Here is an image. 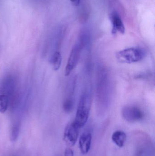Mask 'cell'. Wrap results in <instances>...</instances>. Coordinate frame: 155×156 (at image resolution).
Segmentation results:
<instances>
[{"mask_svg":"<svg viewBox=\"0 0 155 156\" xmlns=\"http://www.w3.org/2000/svg\"><path fill=\"white\" fill-rule=\"evenodd\" d=\"M90 98L89 95L84 94L81 96L78 103L74 123L81 129L86 124L90 114Z\"/></svg>","mask_w":155,"mask_h":156,"instance_id":"obj_1","label":"cell"},{"mask_svg":"<svg viewBox=\"0 0 155 156\" xmlns=\"http://www.w3.org/2000/svg\"><path fill=\"white\" fill-rule=\"evenodd\" d=\"M145 55L144 51L138 48H131L119 51L116 54L120 62L127 64L136 63L142 60Z\"/></svg>","mask_w":155,"mask_h":156,"instance_id":"obj_2","label":"cell"},{"mask_svg":"<svg viewBox=\"0 0 155 156\" xmlns=\"http://www.w3.org/2000/svg\"><path fill=\"white\" fill-rule=\"evenodd\" d=\"M83 46L84 42L81 40L72 48L66 66L65 75L66 76H69L77 66Z\"/></svg>","mask_w":155,"mask_h":156,"instance_id":"obj_3","label":"cell"},{"mask_svg":"<svg viewBox=\"0 0 155 156\" xmlns=\"http://www.w3.org/2000/svg\"><path fill=\"white\" fill-rule=\"evenodd\" d=\"M122 115L124 119L129 122H139L143 118L144 114L142 110L135 106L128 105L123 108Z\"/></svg>","mask_w":155,"mask_h":156,"instance_id":"obj_4","label":"cell"},{"mask_svg":"<svg viewBox=\"0 0 155 156\" xmlns=\"http://www.w3.org/2000/svg\"><path fill=\"white\" fill-rule=\"evenodd\" d=\"M79 128L73 122L68 124L64 133L63 140L69 146H73L78 140Z\"/></svg>","mask_w":155,"mask_h":156,"instance_id":"obj_5","label":"cell"},{"mask_svg":"<svg viewBox=\"0 0 155 156\" xmlns=\"http://www.w3.org/2000/svg\"><path fill=\"white\" fill-rule=\"evenodd\" d=\"M92 136L90 133H83L79 138V148L83 154H86L89 152L92 144Z\"/></svg>","mask_w":155,"mask_h":156,"instance_id":"obj_6","label":"cell"},{"mask_svg":"<svg viewBox=\"0 0 155 156\" xmlns=\"http://www.w3.org/2000/svg\"><path fill=\"white\" fill-rule=\"evenodd\" d=\"M111 19L113 24L112 33L116 34L119 32L122 34H124L125 28L119 15L116 12H113L111 14Z\"/></svg>","mask_w":155,"mask_h":156,"instance_id":"obj_7","label":"cell"},{"mask_svg":"<svg viewBox=\"0 0 155 156\" xmlns=\"http://www.w3.org/2000/svg\"><path fill=\"white\" fill-rule=\"evenodd\" d=\"M112 139L117 146L123 147L126 141V135L123 131H117L113 133Z\"/></svg>","mask_w":155,"mask_h":156,"instance_id":"obj_8","label":"cell"},{"mask_svg":"<svg viewBox=\"0 0 155 156\" xmlns=\"http://www.w3.org/2000/svg\"><path fill=\"white\" fill-rule=\"evenodd\" d=\"M62 62L61 53L59 51L55 52L52 58V64L55 71H58L61 67Z\"/></svg>","mask_w":155,"mask_h":156,"instance_id":"obj_9","label":"cell"},{"mask_svg":"<svg viewBox=\"0 0 155 156\" xmlns=\"http://www.w3.org/2000/svg\"><path fill=\"white\" fill-rule=\"evenodd\" d=\"M8 97L7 94H0V113H4L8 108Z\"/></svg>","mask_w":155,"mask_h":156,"instance_id":"obj_10","label":"cell"},{"mask_svg":"<svg viewBox=\"0 0 155 156\" xmlns=\"http://www.w3.org/2000/svg\"><path fill=\"white\" fill-rule=\"evenodd\" d=\"M20 125L18 123L15 124L12 128L10 139L12 142H15L18 138L20 132Z\"/></svg>","mask_w":155,"mask_h":156,"instance_id":"obj_11","label":"cell"},{"mask_svg":"<svg viewBox=\"0 0 155 156\" xmlns=\"http://www.w3.org/2000/svg\"><path fill=\"white\" fill-rule=\"evenodd\" d=\"M73 107V101L72 98H69L65 101L63 103L64 110L67 112H71Z\"/></svg>","mask_w":155,"mask_h":156,"instance_id":"obj_12","label":"cell"},{"mask_svg":"<svg viewBox=\"0 0 155 156\" xmlns=\"http://www.w3.org/2000/svg\"><path fill=\"white\" fill-rule=\"evenodd\" d=\"M64 156H74V152L72 149L68 147L64 152Z\"/></svg>","mask_w":155,"mask_h":156,"instance_id":"obj_13","label":"cell"},{"mask_svg":"<svg viewBox=\"0 0 155 156\" xmlns=\"http://www.w3.org/2000/svg\"><path fill=\"white\" fill-rule=\"evenodd\" d=\"M80 1L81 0H71V2L73 5L77 6L80 4Z\"/></svg>","mask_w":155,"mask_h":156,"instance_id":"obj_14","label":"cell"}]
</instances>
